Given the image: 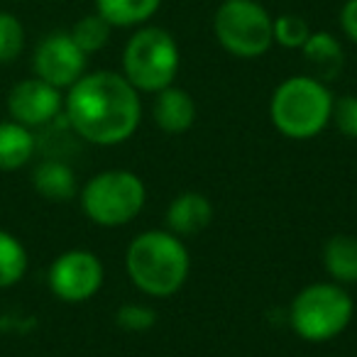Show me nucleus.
<instances>
[{
	"instance_id": "obj_15",
	"label": "nucleus",
	"mask_w": 357,
	"mask_h": 357,
	"mask_svg": "<svg viewBox=\"0 0 357 357\" xmlns=\"http://www.w3.org/2000/svg\"><path fill=\"white\" fill-rule=\"evenodd\" d=\"M37 152L35 132L15 120H0V172L27 167Z\"/></svg>"
},
{
	"instance_id": "obj_17",
	"label": "nucleus",
	"mask_w": 357,
	"mask_h": 357,
	"mask_svg": "<svg viewBox=\"0 0 357 357\" xmlns=\"http://www.w3.org/2000/svg\"><path fill=\"white\" fill-rule=\"evenodd\" d=\"M159 8L162 0H96V13L110 27H142Z\"/></svg>"
},
{
	"instance_id": "obj_7",
	"label": "nucleus",
	"mask_w": 357,
	"mask_h": 357,
	"mask_svg": "<svg viewBox=\"0 0 357 357\" xmlns=\"http://www.w3.org/2000/svg\"><path fill=\"white\" fill-rule=\"evenodd\" d=\"M274 17L255 0H223L213 15L215 42L238 59H257L274 45Z\"/></svg>"
},
{
	"instance_id": "obj_19",
	"label": "nucleus",
	"mask_w": 357,
	"mask_h": 357,
	"mask_svg": "<svg viewBox=\"0 0 357 357\" xmlns=\"http://www.w3.org/2000/svg\"><path fill=\"white\" fill-rule=\"evenodd\" d=\"M110 30L113 27L98 13H91V15H84L81 20H76V25L69 30V35L81 47L84 54H96V52H100L110 42Z\"/></svg>"
},
{
	"instance_id": "obj_5",
	"label": "nucleus",
	"mask_w": 357,
	"mask_h": 357,
	"mask_svg": "<svg viewBox=\"0 0 357 357\" xmlns=\"http://www.w3.org/2000/svg\"><path fill=\"white\" fill-rule=\"evenodd\" d=\"M79 201L91 223L100 228H123L142 213L147 186L135 172L105 169L81 186Z\"/></svg>"
},
{
	"instance_id": "obj_2",
	"label": "nucleus",
	"mask_w": 357,
	"mask_h": 357,
	"mask_svg": "<svg viewBox=\"0 0 357 357\" xmlns=\"http://www.w3.org/2000/svg\"><path fill=\"white\" fill-rule=\"evenodd\" d=\"M125 269L137 291L152 298H167L189 279L191 255L178 235L169 230H144L128 245Z\"/></svg>"
},
{
	"instance_id": "obj_20",
	"label": "nucleus",
	"mask_w": 357,
	"mask_h": 357,
	"mask_svg": "<svg viewBox=\"0 0 357 357\" xmlns=\"http://www.w3.org/2000/svg\"><path fill=\"white\" fill-rule=\"evenodd\" d=\"M25 50V27L20 17L0 10V64H13Z\"/></svg>"
},
{
	"instance_id": "obj_22",
	"label": "nucleus",
	"mask_w": 357,
	"mask_h": 357,
	"mask_svg": "<svg viewBox=\"0 0 357 357\" xmlns=\"http://www.w3.org/2000/svg\"><path fill=\"white\" fill-rule=\"evenodd\" d=\"M115 323H118L123 331L130 333H142L154 328L157 323V311L147 303H123V306L115 311Z\"/></svg>"
},
{
	"instance_id": "obj_4",
	"label": "nucleus",
	"mask_w": 357,
	"mask_h": 357,
	"mask_svg": "<svg viewBox=\"0 0 357 357\" xmlns=\"http://www.w3.org/2000/svg\"><path fill=\"white\" fill-rule=\"evenodd\" d=\"M181 69V52L174 35L164 27L142 25L135 30L123 50V71L120 74L139 93H159L172 86Z\"/></svg>"
},
{
	"instance_id": "obj_18",
	"label": "nucleus",
	"mask_w": 357,
	"mask_h": 357,
	"mask_svg": "<svg viewBox=\"0 0 357 357\" xmlns=\"http://www.w3.org/2000/svg\"><path fill=\"white\" fill-rule=\"evenodd\" d=\"M30 267V255L20 238L0 230V289H10L22 282Z\"/></svg>"
},
{
	"instance_id": "obj_13",
	"label": "nucleus",
	"mask_w": 357,
	"mask_h": 357,
	"mask_svg": "<svg viewBox=\"0 0 357 357\" xmlns=\"http://www.w3.org/2000/svg\"><path fill=\"white\" fill-rule=\"evenodd\" d=\"M301 54L311 66L313 76L321 79L323 84L337 79L345 66V52H342L340 40L331 32H311L306 45L301 47Z\"/></svg>"
},
{
	"instance_id": "obj_21",
	"label": "nucleus",
	"mask_w": 357,
	"mask_h": 357,
	"mask_svg": "<svg viewBox=\"0 0 357 357\" xmlns=\"http://www.w3.org/2000/svg\"><path fill=\"white\" fill-rule=\"evenodd\" d=\"M272 32H274V45L284 47V50H301L313 30L308 27V22L303 17L287 13V15L274 17Z\"/></svg>"
},
{
	"instance_id": "obj_1",
	"label": "nucleus",
	"mask_w": 357,
	"mask_h": 357,
	"mask_svg": "<svg viewBox=\"0 0 357 357\" xmlns=\"http://www.w3.org/2000/svg\"><path fill=\"white\" fill-rule=\"evenodd\" d=\"M139 91L118 71H91L66 89V125L84 142L115 147L135 135L142 120Z\"/></svg>"
},
{
	"instance_id": "obj_23",
	"label": "nucleus",
	"mask_w": 357,
	"mask_h": 357,
	"mask_svg": "<svg viewBox=\"0 0 357 357\" xmlns=\"http://www.w3.org/2000/svg\"><path fill=\"white\" fill-rule=\"evenodd\" d=\"M331 123L337 128V132L350 139H357V96L347 93L333 100Z\"/></svg>"
},
{
	"instance_id": "obj_3",
	"label": "nucleus",
	"mask_w": 357,
	"mask_h": 357,
	"mask_svg": "<svg viewBox=\"0 0 357 357\" xmlns=\"http://www.w3.org/2000/svg\"><path fill=\"white\" fill-rule=\"evenodd\" d=\"M333 93L316 76H289L269 98V120L289 139H311L331 125Z\"/></svg>"
},
{
	"instance_id": "obj_14",
	"label": "nucleus",
	"mask_w": 357,
	"mask_h": 357,
	"mask_svg": "<svg viewBox=\"0 0 357 357\" xmlns=\"http://www.w3.org/2000/svg\"><path fill=\"white\" fill-rule=\"evenodd\" d=\"M32 186L42 199L54 201V204L71 201L79 194L76 172L59 159H45V162L37 164L35 172H32Z\"/></svg>"
},
{
	"instance_id": "obj_10",
	"label": "nucleus",
	"mask_w": 357,
	"mask_h": 357,
	"mask_svg": "<svg viewBox=\"0 0 357 357\" xmlns=\"http://www.w3.org/2000/svg\"><path fill=\"white\" fill-rule=\"evenodd\" d=\"M64 113V96L47 81L30 76L17 81L8 93V115L25 128H45Z\"/></svg>"
},
{
	"instance_id": "obj_11",
	"label": "nucleus",
	"mask_w": 357,
	"mask_h": 357,
	"mask_svg": "<svg viewBox=\"0 0 357 357\" xmlns=\"http://www.w3.org/2000/svg\"><path fill=\"white\" fill-rule=\"evenodd\" d=\"M213 220V204L208 196L199 191H184V194L174 196L164 213L167 230L178 238H191V235L204 233Z\"/></svg>"
},
{
	"instance_id": "obj_9",
	"label": "nucleus",
	"mask_w": 357,
	"mask_h": 357,
	"mask_svg": "<svg viewBox=\"0 0 357 357\" xmlns=\"http://www.w3.org/2000/svg\"><path fill=\"white\" fill-rule=\"evenodd\" d=\"M89 54L81 52V47L71 40L69 32H52L37 45L32 56L35 76L54 89H71L81 76L86 74Z\"/></svg>"
},
{
	"instance_id": "obj_6",
	"label": "nucleus",
	"mask_w": 357,
	"mask_h": 357,
	"mask_svg": "<svg viewBox=\"0 0 357 357\" xmlns=\"http://www.w3.org/2000/svg\"><path fill=\"white\" fill-rule=\"evenodd\" d=\"M352 313H355V303L342 284L313 282L291 298L289 323L301 340L328 342L345 333Z\"/></svg>"
},
{
	"instance_id": "obj_8",
	"label": "nucleus",
	"mask_w": 357,
	"mask_h": 357,
	"mask_svg": "<svg viewBox=\"0 0 357 357\" xmlns=\"http://www.w3.org/2000/svg\"><path fill=\"white\" fill-rule=\"evenodd\" d=\"M105 282V269L98 255L89 250H66L47 272L50 291L64 303H84L100 291Z\"/></svg>"
},
{
	"instance_id": "obj_16",
	"label": "nucleus",
	"mask_w": 357,
	"mask_h": 357,
	"mask_svg": "<svg viewBox=\"0 0 357 357\" xmlns=\"http://www.w3.org/2000/svg\"><path fill=\"white\" fill-rule=\"evenodd\" d=\"M323 267L328 277L342 287L357 284V238L355 235L337 233L326 240L323 245Z\"/></svg>"
},
{
	"instance_id": "obj_24",
	"label": "nucleus",
	"mask_w": 357,
	"mask_h": 357,
	"mask_svg": "<svg viewBox=\"0 0 357 357\" xmlns=\"http://www.w3.org/2000/svg\"><path fill=\"white\" fill-rule=\"evenodd\" d=\"M340 30L352 45H357V0H345L340 8Z\"/></svg>"
},
{
	"instance_id": "obj_12",
	"label": "nucleus",
	"mask_w": 357,
	"mask_h": 357,
	"mask_svg": "<svg viewBox=\"0 0 357 357\" xmlns=\"http://www.w3.org/2000/svg\"><path fill=\"white\" fill-rule=\"evenodd\" d=\"M196 100L189 91L178 86H167L159 93H154L152 120L162 132L167 135H184L196 123Z\"/></svg>"
}]
</instances>
